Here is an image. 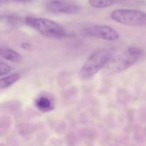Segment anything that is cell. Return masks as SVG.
Wrapping results in <instances>:
<instances>
[{
  "label": "cell",
  "mask_w": 146,
  "mask_h": 146,
  "mask_svg": "<svg viewBox=\"0 0 146 146\" xmlns=\"http://www.w3.org/2000/svg\"><path fill=\"white\" fill-rule=\"evenodd\" d=\"M118 0H88V4L94 8L102 9L111 7Z\"/></svg>",
  "instance_id": "10"
},
{
  "label": "cell",
  "mask_w": 146,
  "mask_h": 146,
  "mask_svg": "<svg viewBox=\"0 0 146 146\" xmlns=\"http://www.w3.org/2000/svg\"><path fill=\"white\" fill-rule=\"evenodd\" d=\"M35 106L40 111L49 112L54 108V104L51 98L46 95H41L35 100Z\"/></svg>",
  "instance_id": "7"
},
{
  "label": "cell",
  "mask_w": 146,
  "mask_h": 146,
  "mask_svg": "<svg viewBox=\"0 0 146 146\" xmlns=\"http://www.w3.org/2000/svg\"><path fill=\"white\" fill-rule=\"evenodd\" d=\"M0 55L4 59L12 62H19L21 60V55L19 53L17 52L14 50L10 48H4L1 49Z\"/></svg>",
  "instance_id": "8"
},
{
  "label": "cell",
  "mask_w": 146,
  "mask_h": 146,
  "mask_svg": "<svg viewBox=\"0 0 146 146\" xmlns=\"http://www.w3.org/2000/svg\"><path fill=\"white\" fill-rule=\"evenodd\" d=\"M25 23L29 27L47 38H65L68 34L64 27L48 19L27 17L25 19Z\"/></svg>",
  "instance_id": "2"
},
{
  "label": "cell",
  "mask_w": 146,
  "mask_h": 146,
  "mask_svg": "<svg viewBox=\"0 0 146 146\" xmlns=\"http://www.w3.org/2000/svg\"><path fill=\"white\" fill-rule=\"evenodd\" d=\"M111 17L119 24L130 27H146V13L136 9H120L112 11Z\"/></svg>",
  "instance_id": "4"
},
{
  "label": "cell",
  "mask_w": 146,
  "mask_h": 146,
  "mask_svg": "<svg viewBox=\"0 0 146 146\" xmlns=\"http://www.w3.org/2000/svg\"><path fill=\"white\" fill-rule=\"evenodd\" d=\"M11 71V67L7 63H0V75H6Z\"/></svg>",
  "instance_id": "11"
},
{
  "label": "cell",
  "mask_w": 146,
  "mask_h": 146,
  "mask_svg": "<svg viewBox=\"0 0 146 146\" xmlns=\"http://www.w3.org/2000/svg\"><path fill=\"white\" fill-rule=\"evenodd\" d=\"M14 1H26L28 0H14Z\"/></svg>",
  "instance_id": "13"
},
{
  "label": "cell",
  "mask_w": 146,
  "mask_h": 146,
  "mask_svg": "<svg viewBox=\"0 0 146 146\" xmlns=\"http://www.w3.org/2000/svg\"><path fill=\"white\" fill-rule=\"evenodd\" d=\"M20 78L19 74H14L11 75L7 76L4 78H1L0 80V88L4 89V88H8L10 86L15 84Z\"/></svg>",
  "instance_id": "9"
},
{
  "label": "cell",
  "mask_w": 146,
  "mask_h": 146,
  "mask_svg": "<svg viewBox=\"0 0 146 146\" xmlns=\"http://www.w3.org/2000/svg\"><path fill=\"white\" fill-rule=\"evenodd\" d=\"M21 46H22V48H24V49H29L31 46H30V44H27V43H24V44H21Z\"/></svg>",
  "instance_id": "12"
},
{
  "label": "cell",
  "mask_w": 146,
  "mask_h": 146,
  "mask_svg": "<svg viewBox=\"0 0 146 146\" xmlns=\"http://www.w3.org/2000/svg\"><path fill=\"white\" fill-rule=\"evenodd\" d=\"M46 9L51 12L66 14H76L80 11V7L76 4L61 0H52L48 1L46 4Z\"/></svg>",
  "instance_id": "6"
},
{
  "label": "cell",
  "mask_w": 146,
  "mask_h": 146,
  "mask_svg": "<svg viewBox=\"0 0 146 146\" xmlns=\"http://www.w3.org/2000/svg\"><path fill=\"white\" fill-rule=\"evenodd\" d=\"M84 33L88 36L106 41H115L120 37L115 29L106 25H94L84 29Z\"/></svg>",
  "instance_id": "5"
},
{
  "label": "cell",
  "mask_w": 146,
  "mask_h": 146,
  "mask_svg": "<svg viewBox=\"0 0 146 146\" xmlns=\"http://www.w3.org/2000/svg\"><path fill=\"white\" fill-rule=\"evenodd\" d=\"M143 54L142 50L138 47H129L123 52L112 56L104 68V71L108 74L122 72L136 63Z\"/></svg>",
  "instance_id": "1"
},
{
  "label": "cell",
  "mask_w": 146,
  "mask_h": 146,
  "mask_svg": "<svg viewBox=\"0 0 146 146\" xmlns=\"http://www.w3.org/2000/svg\"><path fill=\"white\" fill-rule=\"evenodd\" d=\"M112 56L111 51L104 48L93 52L80 70L79 74L81 78L88 79L95 76L102 68H105Z\"/></svg>",
  "instance_id": "3"
}]
</instances>
